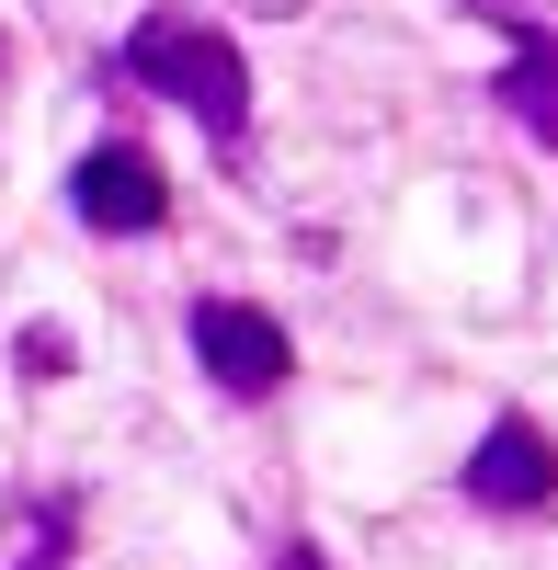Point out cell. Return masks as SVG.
<instances>
[{"instance_id": "6da1fadb", "label": "cell", "mask_w": 558, "mask_h": 570, "mask_svg": "<svg viewBox=\"0 0 558 570\" xmlns=\"http://www.w3.org/2000/svg\"><path fill=\"white\" fill-rule=\"evenodd\" d=\"M126 80L171 91L217 149H240V137H251V69H240V46H228L206 12H149V23L126 35Z\"/></svg>"}, {"instance_id": "7a4b0ae2", "label": "cell", "mask_w": 558, "mask_h": 570, "mask_svg": "<svg viewBox=\"0 0 558 570\" xmlns=\"http://www.w3.org/2000/svg\"><path fill=\"white\" fill-rule=\"evenodd\" d=\"M182 343H195V365L217 376L228 400H273V389L297 376V343H286V320H273V308H251V297H195Z\"/></svg>"}, {"instance_id": "3957f363", "label": "cell", "mask_w": 558, "mask_h": 570, "mask_svg": "<svg viewBox=\"0 0 558 570\" xmlns=\"http://www.w3.org/2000/svg\"><path fill=\"white\" fill-rule=\"evenodd\" d=\"M69 206H80V228H103V240H149L171 217V183H160L149 149H91L69 171Z\"/></svg>"}, {"instance_id": "277c9868", "label": "cell", "mask_w": 558, "mask_h": 570, "mask_svg": "<svg viewBox=\"0 0 558 570\" xmlns=\"http://www.w3.org/2000/svg\"><path fill=\"white\" fill-rule=\"evenodd\" d=\"M468 502H479V513H547V502H558V445L536 434L525 411H501L490 434H479V456H468Z\"/></svg>"}, {"instance_id": "5b68a950", "label": "cell", "mask_w": 558, "mask_h": 570, "mask_svg": "<svg viewBox=\"0 0 558 570\" xmlns=\"http://www.w3.org/2000/svg\"><path fill=\"white\" fill-rule=\"evenodd\" d=\"M490 104L514 115L525 137H547V149H558V23H514V58H501Z\"/></svg>"}, {"instance_id": "8992f818", "label": "cell", "mask_w": 558, "mask_h": 570, "mask_svg": "<svg viewBox=\"0 0 558 570\" xmlns=\"http://www.w3.org/2000/svg\"><path fill=\"white\" fill-rule=\"evenodd\" d=\"M80 548V502L69 491H34L23 513H12V570H58Z\"/></svg>"}, {"instance_id": "52a82bcc", "label": "cell", "mask_w": 558, "mask_h": 570, "mask_svg": "<svg viewBox=\"0 0 558 570\" xmlns=\"http://www.w3.org/2000/svg\"><path fill=\"white\" fill-rule=\"evenodd\" d=\"M12 365L34 376V389H58V376H69V331H58V320H34L23 343H12Z\"/></svg>"}, {"instance_id": "ba28073f", "label": "cell", "mask_w": 558, "mask_h": 570, "mask_svg": "<svg viewBox=\"0 0 558 570\" xmlns=\"http://www.w3.org/2000/svg\"><path fill=\"white\" fill-rule=\"evenodd\" d=\"M468 12H490L501 35H514V23H536V0H468Z\"/></svg>"}, {"instance_id": "9c48e42d", "label": "cell", "mask_w": 558, "mask_h": 570, "mask_svg": "<svg viewBox=\"0 0 558 570\" xmlns=\"http://www.w3.org/2000/svg\"><path fill=\"white\" fill-rule=\"evenodd\" d=\"M240 12H286V23H297V12H308V0H240Z\"/></svg>"}]
</instances>
